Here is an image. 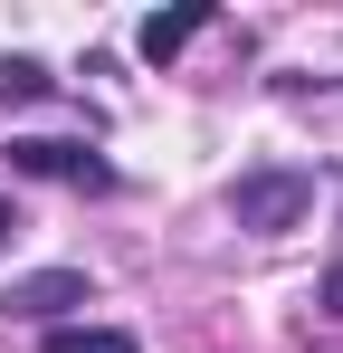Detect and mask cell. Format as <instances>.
Here are the masks:
<instances>
[{
    "instance_id": "52a82bcc",
    "label": "cell",
    "mask_w": 343,
    "mask_h": 353,
    "mask_svg": "<svg viewBox=\"0 0 343 353\" xmlns=\"http://www.w3.org/2000/svg\"><path fill=\"white\" fill-rule=\"evenodd\" d=\"M10 239H19V210H10V201H0V248H10Z\"/></svg>"
},
{
    "instance_id": "3957f363",
    "label": "cell",
    "mask_w": 343,
    "mask_h": 353,
    "mask_svg": "<svg viewBox=\"0 0 343 353\" xmlns=\"http://www.w3.org/2000/svg\"><path fill=\"white\" fill-rule=\"evenodd\" d=\"M76 305H96V287H86L76 268H39V277H10V296H0V315H29V325H57V315H76Z\"/></svg>"
},
{
    "instance_id": "5b68a950",
    "label": "cell",
    "mask_w": 343,
    "mask_h": 353,
    "mask_svg": "<svg viewBox=\"0 0 343 353\" xmlns=\"http://www.w3.org/2000/svg\"><path fill=\"white\" fill-rule=\"evenodd\" d=\"M39 353H143V344H134L124 325H57Z\"/></svg>"
},
{
    "instance_id": "8992f818",
    "label": "cell",
    "mask_w": 343,
    "mask_h": 353,
    "mask_svg": "<svg viewBox=\"0 0 343 353\" xmlns=\"http://www.w3.org/2000/svg\"><path fill=\"white\" fill-rule=\"evenodd\" d=\"M0 86H10V105H39V96L57 86V77H48L39 58H10V67H0Z\"/></svg>"
},
{
    "instance_id": "277c9868",
    "label": "cell",
    "mask_w": 343,
    "mask_h": 353,
    "mask_svg": "<svg viewBox=\"0 0 343 353\" xmlns=\"http://www.w3.org/2000/svg\"><path fill=\"white\" fill-rule=\"evenodd\" d=\"M200 29H210V0H181V10H153V19L134 29V48H143V58L163 67V58H181V48H191Z\"/></svg>"
},
{
    "instance_id": "7a4b0ae2",
    "label": "cell",
    "mask_w": 343,
    "mask_h": 353,
    "mask_svg": "<svg viewBox=\"0 0 343 353\" xmlns=\"http://www.w3.org/2000/svg\"><path fill=\"white\" fill-rule=\"evenodd\" d=\"M10 172H39V181H76V191H114V163H105V153H86V143H48V134L10 143Z\"/></svg>"
},
{
    "instance_id": "6da1fadb",
    "label": "cell",
    "mask_w": 343,
    "mask_h": 353,
    "mask_svg": "<svg viewBox=\"0 0 343 353\" xmlns=\"http://www.w3.org/2000/svg\"><path fill=\"white\" fill-rule=\"evenodd\" d=\"M305 210H315V172H295V163H267V172H238V181H229V220L258 230V239L305 230Z\"/></svg>"
}]
</instances>
